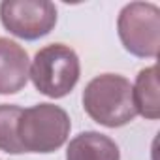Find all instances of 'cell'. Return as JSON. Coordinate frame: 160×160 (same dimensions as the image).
Wrapping results in <instances>:
<instances>
[{"label":"cell","instance_id":"obj_1","mask_svg":"<svg viewBox=\"0 0 160 160\" xmlns=\"http://www.w3.org/2000/svg\"><path fill=\"white\" fill-rule=\"evenodd\" d=\"M83 108L94 122L108 128L124 126L138 115L132 85L117 73H102L91 79L83 91Z\"/></svg>","mask_w":160,"mask_h":160},{"label":"cell","instance_id":"obj_2","mask_svg":"<svg viewBox=\"0 0 160 160\" xmlns=\"http://www.w3.org/2000/svg\"><path fill=\"white\" fill-rule=\"evenodd\" d=\"M81 75L77 53L64 43L42 47L30 64L28 77L38 92L49 98H64L73 91Z\"/></svg>","mask_w":160,"mask_h":160},{"label":"cell","instance_id":"obj_3","mask_svg":"<svg viewBox=\"0 0 160 160\" xmlns=\"http://www.w3.org/2000/svg\"><path fill=\"white\" fill-rule=\"evenodd\" d=\"M70 117L55 104H36L21 111L17 136L25 152H55L70 136Z\"/></svg>","mask_w":160,"mask_h":160},{"label":"cell","instance_id":"obj_4","mask_svg":"<svg viewBox=\"0 0 160 160\" xmlns=\"http://www.w3.org/2000/svg\"><path fill=\"white\" fill-rule=\"evenodd\" d=\"M124 49L139 58H154L160 47V8L151 2L126 4L117 19Z\"/></svg>","mask_w":160,"mask_h":160},{"label":"cell","instance_id":"obj_5","mask_svg":"<svg viewBox=\"0 0 160 160\" xmlns=\"http://www.w3.org/2000/svg\"><path fill=\"white\" fill-rule=\"evenodd\" d=\"M4 28L21 40H40L57 25V8L49 0H4L0 2Z\"/></svg>","mask_w":160,"mask_h":160},{"label":"cell","instance_id":"obj_6","mask_svg":"<svg viewBox=\"0 0 160 160\" xmlns=\"http://www.w3.org/2000/svg\"><path fill=\"white\" fill-rule=\"evenodd\" d=\"M27 51L10 38H0V94H15L28 83Z\"/></svg>","mask_w":160,"mask_h":160},{"label":"cell","instance_id":"obj_7","mask_svg":"<svg viewBox=\"0 0 160 160\" xmlns=\"http://www.w3.org/2000/svg\"><path fill=\"white\" fill-rule=\"evenodd\" d=\"M66 160H121V151L100 132H81L68 143Z\"/></svg>","mask_w":160,"mask_h":160},{"label":"cell","instance_id":"obj_8","mask_svg":"<svg viewBox=\"0 0 160 160\" xmlns=\"http://www.w3.org/2000/svg\"><path fill=\"white\" fill-rule=\"evenodd\" d=\"M132 96L138 115L156 121L160 117V91H158V68L156 64L141 70L132 85Z\"/></svg>","mask_w":160,"mask_h":160},{"label":"cell","instance_id":"obj_9","mask_svg":"<svg viewBox=\"0 0 160 160\" xmlns=\"http://www.w3.org/2000/svg\"><path fill=\"white\" fill-rule=\"evenodd\" d=\"M21 108L12 104H0V151L8 154L25 152L17 136V124L21 117Z\"/></svg>","mask_w":160,"mask_h":160}]
</instances>
